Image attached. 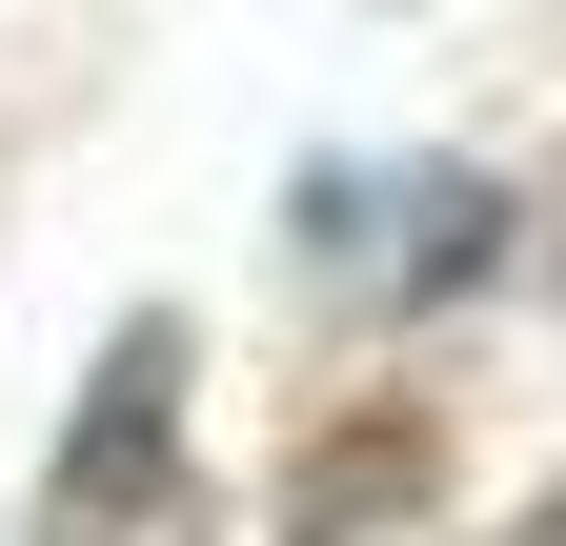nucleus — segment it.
I'll return each mask as SVG.
<instances>
[{"instance_id": "1", "label": "nucleus", "mask_w": 566, "mask_h": 546, "mask_svg": "<svg viewBox=\"0 0 566 546\" xmlns=\"http://www.w3.org/2000/svg\"><path fill=\"white\" fill-rule=\"evenodd\" d=\"M304 263L324 284H485V263H506V202H485L465 162H365V182H324L304 202Z\"/></svg>"}]
</instances>
